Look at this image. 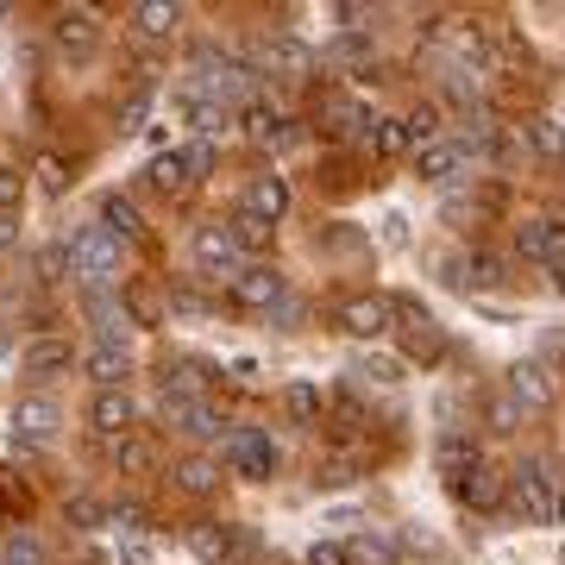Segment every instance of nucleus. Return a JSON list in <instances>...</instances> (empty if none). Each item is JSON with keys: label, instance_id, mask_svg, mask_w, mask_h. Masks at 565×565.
<instances>
[{"label": "nucleus", "instance_id": "obj_1", "mask_svg": "<svg viewBox=\"0 0 565 565\" xmlns=\"http://www.w3.org/2000/svg\"><path fill=\"white\" fill-rule=\"evenodd\" d=\"M189 102H207L233 114V107H252L258 102V70L239 63L233 51H202V57L189 63Z\"/></svg>", "mask_w": 565, "mask_h": 565}, {"label": "nucleus", "instance_id": "obj_2", "mask_svg": "<svg viewBox=\"0 0 565 565\" xmlns=\"http://www.w3.org/2000/svg\"><path fill=\"white\" fill-rule=\"evenodd\" d=\"M503 503L522 515L527 527H553L559 522V478L546 459H522L515 471H503Z\"/></svg>", "mask_w": 565, "mask_h": 565}, {"label": "nucleus", "instance_id": "obj_3", "mask_svg": "<svg viewBox=\"0 0 565 565\" xmlns=\"http://www.w3.org/2000/svg\"><path fill=\"white\" fill-rule=\"evenodd\" d=\"M63 258H70V277L82 289H120V239H107L102 226H76Z\"/></svg>", "mask_w": 565, "mask_h": 565}, {"label": "nucleus", "instance_id": "obj_4", "mask_svg": "<svg viewBox=\"0 0 565 565\" xmlns=\"http://www.w3.org/2000/svg\"><path fill=\"white\" fill-rule=\"evenodd\" d=\"M163 422L177 427L182 440H221L226 446V434H233L226 415L207 403V396H163Z\"/></svg>", "mask_w": 565, "mask_h": 565}, {"label": "nucleus", "instance_id": "obj_5", "mask_svg": "<svg viewBox=\"0 0 565 565\" xmlns=\"http://www.w3.org/2000/svg\"><path fill=\"white\" fill-rule=\"evenodd\" d=\"M221 465L239 471V478H270V471H277V446H270V434H258V427H233L226 446H221Z\"/></svg>", "mask_w": 565, "mask_h": 565}, {"label": "nucleus", "instance_id": "obj_6", "mask_svg": "<svg viewBox=\"0 0 565 565\" xmlns=\"http://www.w3.org/2000/svg\"><path fill=\"white\" fill-rule=\"evenodd\" d=\"M340 327L352 340H384V333H396V302L390 296H352V302H340Z\"/></svg>", "mask_w": 565, "mask_h": 565}, {"label": "nucleus", "instance_id": "obj_7", "mask_svg": "<svg viewBox=\"0 0 565 565\" xmlns=\"http://www.w3.org/2000/svg\"><path fill=\"white\" fill-rule=\"evenodd\" d=\"M195 264H202L207 277H239L245 270V252L233 245V233H226L221 221H207V226H195Z\"/></svg>", "mask_w": 565, "mask_h": 565}, {"label": "nucleus", "instance_id": "obj_8", "mask_svg": "<svg viewBox=\"0 0 565 565\" xmlns=\"http://www.w3.org/2000/svg\"><path fill=\"white\" fill-rule=\"evenodd\" d=\"M63 427V408L51 403V396H20L13 403V440L20 446H51Z\"/></svg>", "mask_w": 565, "mask_h": 565}, {"label": "nucleus", "instance_id": "obj_9", "mask_svg": "<svg viewBox=\"0 0 565 565\" xmlns=\"http://www.w3.org/2000/svg\"><path fill=\"white\" fill-rule=\"evenodd\" d=\"M258 57H264V76H282V82L315 76V51H308L302 39H289V32H270Z\"/></svg>", "mask_w": 565, "mask_h": 565}, {"label": "nucleus", "instance_id": "obj_10", "mask_svg": "<svg viewBox=\"0 0 565 565\" xmlns=\"http://www.w3.org/2000/svg\"><path fill=\"white\" fill-rule=\"evenodd\" d=\"M139 422V403L126 396V390H95V403H88V427L102 434V440H126Z\"/></svg>", "mask_w": 565, "mask_h": 565}, {"label": "nucleus", "instance_id": "obj_11", "mask_svg": "<svg viewBox=\"0 0 565 565\" xmlns=\"http://www.w3.org/2000/svg\"><path fill=\"white\" fill-rule=\"evenodd\" d=\"M233 302L270 315V308L282 302V270H277V264H245L239 277H233Z\"/></svg>", "mask_w": 565, "mask_h": 565}, {"label": "nucleus", "instance_id": "obj_12", "mask_svg": "<svg viewBox=\"0 0 565 565\" xmlns=\"http://www.w3.org/2000/svg\"><path fill=\"white\" fill-rule=\"evenodd\" d=\"M82 371L95 377V390H126V377H132V345L95 340L88 352H82Z\"/></svg>", "mask_w": 565, "mask_h": 565}, {"label": "nucleus", "instance_id": "obj_13", "mask_svg": "<svg viewBox=\"0 0 565 565\" xmlns=\"http://www.w3.org/2000/svg\"><path fill=\"white\" fill-rule=\"evenodd\" d=\"M452 497H459L465 509H503V471L478 459L471 471H459V478H452Z\"/></svg>", "mask_w": 565, "mask_h": 565}, {"label": "nucleus", "instance_id": "obj_14", "mask_svg": "<svg viewBox=\"0 0 565 565\" xmlns=\"http://www.w3.org/2000/svg\"><path fill=\"white\" fill-rule=\"evenodd\" d=\"M465 170V145L459 139H434V145H415V177L422 182H452Z\"/></svg>", "mask_w": 565, "mask_h": 565}, {"label": "nucleus", "instance_id": "obj_15", "mask_svg": "<svg viewBox=\"0 0 565 565\" xmlns=\"http://www.w3.org/2000/svg\"><path fill=\"white\" fill-rule=\"evenodd\" d=\"M503 396L522 408V415H541V408H553V384H546L541 364H515V371H509V390H503Z\"/></svg>", "mask_w": 565, "mask_h": 565}, {"label": "nucleus", "instance_id": "obj_16", "mask_svg": "<svg viewBox=\"0 0 565 565\" xmlns=\"http://www.w3.org/2000/svg\"><path fill=\"white\" fill-rule=\"evenodd\" d=\"M515 252L522 258H541V264L565 258V226L559 221H522L515 226Z\"/></svg>", "mask_w": 565, "mask_h": 565}, {"label": "nucleus", "instance_id": "obj_17", "mask_svg": "<svg viewBox=\"0 0 565 565\" xmlns=\"http://www.w3.org/2000/svg\"><path fill=\"white\" fill-rule=\"evenodd\" d=\"M126 25H132L139 39H170L182 25V7L177 0H139V7H126Z\"/></svg>", "mask_w": 565, "mask_h": 565}, {"label": "nucleus", "instance_id": "obj_18", "mask_svg": "<svg viewBox=\"0 0 565 565\" xmlns=\"http://www.w3.org/2000/svg\"><path fill=\"white\" fill-rule=\"evenodd\" d=\"M95 44H102V25H95V13H57V51L63 57H95Z\"/></svg>", "mask_w": 565, "mask_h": 565}, {"label": "nucleus", "instance_id": "obj_19", "mask_svg": "<svg viewBox=\"0 0 565 565\" xmlns=\"http://www.w3.org/2000/svg\"><path fill=\"white\" fill-rule=\"evenodd\" d=\"M245 139L264 145V151H289V145H302V132H296V120H277L264 107H245Z\"/></svg>", "mask_w": 565, "mask_h": 565}, {"label": "nucleus", "instance_id": "obj_20", "mask_svg": "<svg viewBox=\"0 0 565 565\" xmlns=\"http://www.w3.org/2000/svg\"><path fill=\"white\" fill-rule=\"evenodd\" d=\"M245 214H258V221L277 226L282 214H289V182L282 177H252L245 182Z\"/></svg>", "mask_w": 565, "mask_h": 565}, {"label": "nucleus", "instance_id": "obj_21", "mask_svg": "<svg viewBox=\"0 0 565 565\" xmlns=\"http://www.w3.org/2000/svg\"><path fill=\"white\" fill-rule=\"evenodd\" d=\"M145 177H151V189H158V195H170V202H182V195L195 189L189 163H182V151H158V158L145 163Z\"/></svg>", "mask_w": 565, "mask_h": 565}, {"label": "nucleus", "instance_id": "obj_22", "mask_svg": "<svg viewBox=\"0 0 565 565\" xmlns=\"http://www.w3.org/2000/svg\"><path fill=\"white\" fill-rule=\"evenodd\" d=\"M221 484H226V465L207 459V452H189V459L177 465V490H189V497H214Z\"/></svg>", "mask_w": 565, "mask_h": 565}, {"label": "nucleus", "instance_id": "obj_23", "mask_svg": "<svg viewBox=\"0 0 565 565\" xmlns=\"http://www.w3.org/2000/svg\"><path fill=\"white\" fill-rule=\"evenodd\" d=\"M70 359H76V352H70V340H63V333H39V340H32V345L20 352V364L32 371V377H51V371H70Z\"/></svg>", "mask_w": 565, "mask_h": 565}, {"label": "nucleus", "instance_id": "obj_24", "mask_svg": "<svg viewBox=\"0 0 565 565\" xmlns=\"http://www.w3.org/2000/svg\"><path fill=\"white\" fill-rule=\"evenodd\" d=\"M102 233L120 239V245H132V239H145V214L126 202V195H102Z\"/></svg>", "mask_w": 565, "mask_h": 565}, {"label": "nucleus", "instance_id": "obj_25", "mask_svg": "<svg viewBox=\"0 0 565 565\" xmlns=\"http://www.w3.org/2000/svg\"><path fill=\"white\" fill-rule=\"evenodd\" d=\"M345 553H352V565H403V546L390 527H364L359 541H345Z\"/></svg>", "mask_w": 565, "mask_h": 565}, {"label": "nucleus", "instance_id": "obj_26", "mask_svg": "<svg viewBox=\"0 0 565 565\" xmlns=\"http://www.w3.org/2000/svg\"><path fill=\"white\" fill-rule=\"evenodd\" d=\"M233 546H239V534H233L226 522H195V527H189V553H195V559H207V565H226V553H233Z\"/></svg>", "mask_w": 565, "mask_h": 565}, {"label": "nucleus", "instance_id": "obj_27", "mask_svg": "<svg viewBox=\"0 0 565 565\" xmlns=\"http://www.w3.org/2000/svg\"><path fill=\"white\" fill-rule=\"evenodd\" d=\"M434 459H440L446 471L459 478V471H471V465L484 459V452H478V440H471V434H459V427H446L440 440H434Z\"/></svg>", "mask_w": 565, "mask_h": 565}, {"label": "nucleus", "instance_id": "obj_28", "mask_svg": "<svg viewBox=\"0 0 565 565\" xmlns=\"http://www.w3.org/2000/svg\"><path fill=\"white\" fill-rule=\"evenodd\" d=\"M226 233H233V245H239L245 258H258V252H270V239H277V226L270 221H258V214H233V221H226Z\"/></svg>", "mask_w": 565, "mask_h": 565}, {"label": "nucleus", "instance_id": "obj_29", "mask_svg": "<svg viewBox=\"0 0 565 565\" xmlns=\"http://www.w3.org/2000/svg\"><path fill=\"white\" fill-rule=\"evenodd\" d=\"M0 565H51V546H44L32 527H13V534L0 541Z\"/></svg>", "mask_w": 565, "mask_h": 565}, {"label": "nucleus", "instance_id": "obj_30", "mask_svg": "<svg viewBox=\"0 0 565 565\" xmlns=\"http://www.w3.org/2000/svg\"><path fill=\"white\" fill-rule=\"evenodd\" d=\"M114 446V465H120L126 478H145L151 465H158V452H151V440H139V434H126V440H107Z\"/></svg>", "mask_w": 565, "mask_h": 565}, {"label": "nucleus", "instance_id": "obj_31", "mask_svg": "<svg viewBox=\"0 0 565 565\" xmlns=\"http://www.w3.org/2000/svg\"><path fill=\"white\" fill-rule=\"evenodd\" d=\"M364 145H371L377 158H403V151H408V126H403V120H371Z\"/></svg>", "mask_w": 565, "mask_h": 565}, {"label": "nucleus", "instance_id": "obj_32", "mask_svg": "<svg viewBox=\"0 0 565 565\" xmlns=\"http://www.w3.org/2000/svg\"><path fill=\"white\" fill-rule=\"evenodd\" d=\"M527 145L541 151V158H565V120H527Z\"/></svg>", "mask_w": 565, "mask_h": 565}, {"label": "nucleus", "instance_id": "obj_33", "mask_svg": "<svg viewBox=\"0 0 565 565\" xmlns=\"http://www.w3.org/2000/svg\"><path fill=\"white\" fill-rule=\"evenodd\" d=\"M282 408H289L296 422H321V415H327V403H321V390H315V384H289V390H282Z\"/></svg>", "mask_w": 565, "mask_h": 565}, {"label": "nucleus", "instance_id": "obj_34", "mask_svg": "<svg viewBox=\"0 0 565 565\" xmlns=\"http://www.w3.org/2000/svg\"><path fill=\"white\" fill-rule=\"evenodd\" d=\"M321 120H327V132H333V139H352V132L364 126V114H359L352 102H345V95H333V102L321 107Z\"/></svg>", "mask_w": 565, "mask_h": 565}, {"label": "nucleus", "instance_id": "obj_35", "mask_svg": "<svg viewBox=\"0 0 565 565\" xmlns=\"http://www.w3.org/2000/svg\"><path fill=\"white\" fill-rule=\"evenodd\" d=\"M459 270H465L459 282H471V289H497V282H503V258H490V252H471Z\"/></svg>", "mask_w": 565, "mask_h": 565}, {"label": "nucleus", "instance_id": "obj_36", "mask_svg": "<svg viewBox=\"0 0 565 565\" xmlns=\"http://www.w3.org/2000/svg\"><path fill=\"white\" fill-rule=\"evenodd\" d=\"M63 515H70L76 527H102L107 522V503H102V497H88V490H76V497L63 503Z\"/></svg>", "mask_w": 565, "mask_h": 565}, {"label": "nucleus", "instance_id": "obj_37", "mask_svg": "<svg viewBox=\"0 0 565 565\" xmlns=\"http://www.w3.org/2000/svg\"><path fill=\"white\" fill-rule=\"evenodd\" d=\"M484 427H490V434H515V427H522V408L509 403V396H490V403H484Z\"/></svg>", "mask_w": 565, "mask_h": 565}, {"label": "nucleus", "instance_id": "obj_38", "mask_svg": "<svg viewBox=\"0 0 565 565\" xmlns=\"http://www.w3.org/2000/svg\"><path fill=\"white\" fill-rule=\"evenodd\" d=\"M403 126H408V145H434L440 139V107H415Z\"/></svg>", "mask_w": 565, "mask_h": 565}, {"label": "nucleus", "instance_id": "obj_39", "mask_svg": "<svg viewBox=\"0 0 565 565\" xmlns=\"http://www.w3.org/2000/svg\"><path fill=\"white\" fill-rule=\"evenodd\" d=\"M371 57V32H345L340 44H327V63H364Z\"/></svg>", "mask_w": 565, "mask_h": 565}, {"label": "nucleus", "instance_id": "obj_40", "mask_svg": "<svg viewBox=\"0 0 565 565\" xmlns=\"http://www.w3.org/2000/svg\"><path fill=\"white\" fill-rule=\"evenodd\" d=\"M352 377H371V384H396V377H403V364H396V359H352Z\"/></svg>", "mask_w": 565, "mask_h": 565}, {"label": "nucleus", "instance_id": "obj_41", "mask_svg": "<svg viewBox=\"0 0 565 565\" xmlns=\"http://www.w3.org/2000/svg\"><path fill=\"white\" fill-rule=\"evenodd\" d=\"M182 163H189V177L202 182L207 170H214V139H195V145H189V151H182Z\"/></svg>", "mask_w": 565, "mask_h": 565}, {"label": "nucleus", "instance_id": "obj_42", "mask_svg": "<svg viewBox=\"0 0 565 565\" xmlns=\"http://www.w3.org/2000/svg\"><path fill=\"white\" fill-rule=\"evenodd\" d=\"M20 195H25V177L0 163V214H13V207H20Z\"/></svg>", "mask_w": 565, "mask_h": 565}, {"label": "nucleus", "instance_id": "obj_43", "mask_svg": "<svg viewBox=\"0 0 565 565\" xmlns=\"http://www.w3.org/2000/svg\"><path fill=\"white\" fill-rule=\"evenodd\" d=\"M308 565H352V553H345V541H315L308 546Z\"/></svg>", "mask_w": 565, "mask_h": 565}, {"label": "nucleus", "instance_id": "obj_44", "mask_svg": "<svg viewBox=\"0 0 565 565\" xmlns=\"http://www.w3.org/2000/svg\"><path fill=\"white\" fill-rule=\"evenodd\" d=\"M39 277H44V282L70 277V258H63V245H44V252H39Z\"/></svg>", "mask_w": 565, "mask_h": 565}, {"label": "nucleus", "instance_id": "obj_45", "mask_svg": "<svg viewBox=\"0 0 565 565\" xmlns=\"http://www.w3.org/2000/svg\"><path fill=\"white\" fill-rule=\"evenodd\" d=\"M13 245H20V221H13V214H0V252H13Z\"/></svg>", "mask_w": 565, "mask_h": 565}, {"label": "nucleus", "instance_id": "obj_46", "mask_svg": "<svg viewBox=\"0 0 565 565\" xmlns=\"http://www.w3.org/2000/svg\"><path fill=\"white\" fill-rule=\"evenodd\" d=\"M139 120H145V95H132L126 102V132H139Z\"/></svg>", "mask_w": 565, "mask_h": 565}, {"label": "nucleus", "instance_id": "obj_47", "mask_svg": "<svg viewBox=\"0 0 565 565\" xmlns=\"http://www.w3.org/2000/svg\"><path fill=\"white\" fill-rule=\"evenodd\" d=\"M546 270H553V282H559V289H565V258H553V264H546Z\"/></svg>", "mask_w": 565, "mask_h": 565}, {"label": "nucleus", "instance_id": "obj_48", "mask_svg": "<svg viewBox=\"0 0 565 565\" xmlns=\"http://www.w3.org/2000/svg\"><path fill=\"white\" fill-rule=\"evenodd\" d=\"M559 522H565V490H559Z\"/></svg>", "mask_w": 565, "mask_h": 565}]
</instances>
